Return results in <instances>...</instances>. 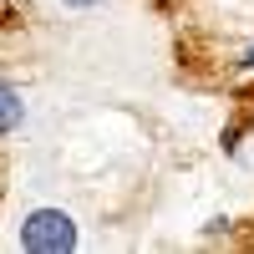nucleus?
Listing matches in <instances>:
<instances>
[{"label": "nucleus", "mask_w": 254, "mask_h": 254, "mask_svg": "<svg viewBox=\"0 0 254 254\" xmlns=\"http://www.w3.org/2000/svg\"><path fill=\"white\" fill-rule=\"evenodd\" d=\"M20 117H26V107H20V92L0 81V132H15Z\"/></svg>", "instance_id": "obj_2"}, {"label": "nucleus", "mask_w": 254, "mask_h": 254, "mask_svg": "<svg viewBox=\"0 0 254 254\" xmlns=\"http://www.w3.org/2000/svg\"><path fill=\"white\" fill-rule=\"evenodd\" d=\"M20 244L31 254H66V249H76V224L61 208H36L20 224Z\"/></svg>", "instance_id": "obj_1"}, {"label": "nucleus", "mask_w": 254, "mask_h": 254, "mask_svg": "<svg viewBox=\"0 0 254 254\" xmlns=\"http://www.w3.org/2000/svg\"><path fill=\"white\" fill-rule=\"evenodd\" d=\"M61 5H76V10H87V5H97V0H61Z\"/></svg>", "instance_id": "obj_3"}, {"label": "nucleus", "mask_w": 254, "mask_h": 254, "mask_svg": "<svg viewBox=\"0 0 254 254\" xmlns=\"http://www.w3.org/2000/svg\"><path fill=\"white\" fill-rule=\"evenodd\" d=\"M239 66H254V46H249V51H244V61H239Z\"/></svg>", "instance_id": "obj_4"}]
</instances>
